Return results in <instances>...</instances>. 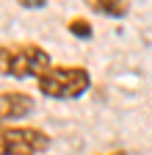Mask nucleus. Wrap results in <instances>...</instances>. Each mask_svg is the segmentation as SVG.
Masks as SVG:
<instances>
[{"label":"nucleus","instance_id":"f257e3e1","mask_svg":"<svg viewBox=\"0 0 152 155\" xmlns=\"http://www.w3.org/2000/svg\"><path fill=\"white\" fill-rule=\"evenodd\" d=\"M53 67L50 53L36 42H6L0 45V75L14 81H39Z\"/></svg>","mask_w":152,"mask_h":155},{"label":"nucleus","instance_id":"f03ea898","mask_svg":"<svg viewBox=\"0 0 152 155\" xmlns=\"http://www.w3.org/2000/svg\"><path fill=\"white\" fill-rule=\"evenodd\" d=\"M91 83V72L83 64H53L36 81V89L50 100H80Z\"/></svg>","mask_w":152,"mask_h":155},{"label":"nucleus","instance_id":"7ed1b4c3","mask_svg":"<svg viewBox=\"0 0 152 155\" xmlns=\"http://www.w3.org/2000/svg\"><path fill=\"white\" fill-rule=\"evenodd\" d=\"M50 136L33 125H3L0 127V155H44Z\"/></svg>","mask_w":152,"mask_h":155},{"label":"nucleus","instance_id":"20e7f679","mask_svg":"<svg viewBox=\"0 0 152 155\" xmlns=\"http://www.w3.org/2000/svg\"><path fill=\"white\" fill-rule=\"evenodd\" d=\"M33 111H36L33 94L17 91V89L0 91V127L11 125V122H20V119H28Z\"/></svg>","mask_w":152,"mask_h":155},{"label":"nucleus","instance_id":"39448f33","mask_svg":"<svg viewBox=\"0 0 152 155\" xmlns=\"http://www.w3.org/2000/svg\"><path fill=\"white\" fill-rule=\"evenodd\" d=\"M89 11L108 17V19H125L130 14V3L127 0H89Z\"/></svg>","mask_w":152,"mask_h":155},{"label":"nucleus","instance_id":"423d86ee","mask_svg":"<svg viewBox=\"0 0 152 155\" xmlns=\"http://www.w3.org/2000/svg\"><path fill=\"white\" fill-rule=\"evenodd\" d=\"M66 28H69L72 36H78V39H91V36H94V25L89 22L86 17H72Z\"/></svg>","mask_w":152,"mask_h":155}]
</instances>
